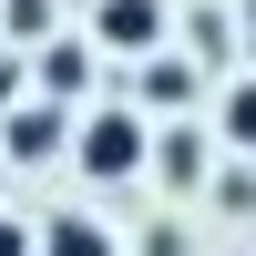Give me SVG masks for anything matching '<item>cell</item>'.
Instances as JSON below:
<instances>
[{"label": "cell", "instance_id": "cell-1", "mask_svg": "<svg viewBox=\"0 0 256 256\" xmlns=\"http://www.w3.org/2000/svg\"><path fill=\"white\" fill-rule=\"evenodd\" d=\"M144 154H154L144 113H82V123H72V164H82V174H102V184H123Z\"/></svg>", "mask_w": 256, "mask_h": 256}, {"label": "cell", "instance_id": "cell-3", "mask_svg": "<svg viewBox=\"0 0 256 256\" xmlns=\"http://www.w3.org/2000/svg\"><path fill=\"white\" fill-rule=\"evenodd\" d=\"M82 92H92V41H41V102L72 113Z\"/></svg>", "mask_w": 256, "mask_h": 256}, {"label": "cell", "instance_id": "cell-4", "mask_svg": "<svg viewBox=\"0 0 256 256\" xmlns=\"http://www.w3.org/2000/svg\"><path fill=\"white\" fill-rule=\"evenodd\" d=\"M62 144H72V113H62V102H20V113H10V154L20 164L62 154Z\"/></svg>", "mask_w": 256, "mask_h": 256}, {"label": "cell", "instance_id": "cell-8", "mask_svg": "<svg viewBox=\"0 0 256 256\" xmlns=\"http://www.w3.org/2000/svg\"><path fill=\"white\" fill-rule=\"evenodd\" d=\"M216 205H226V216H256V174H246V164H226V174H216Z\"/></svg>", "mask_w": 256, "mask_h": 256}, {"label": "cell", "instance_id": "cell-5", "mask_svg": "<svg viewBox=\"0 0 256 256\" xmlns=\"http://www.w3.org/2000/svg\"><path fill=\"white\" fill-rule=\"evenodd\" d=\"M154 102H164V113H174V102H195V62H174V52L144 62V113H154Z\"/></svg>", "mask_w": 256, "mask_h": 256}, {"label": "cell", "instance_id": "cell-10", "mask_svg": "<svg viewBox=\"0 0 256 256\" xmlns=\"http://www.w3.org/2000/svg\"><path fill=\"white\" fill-rule=\"evenodd\" d=\"M0 256H41V246H31V226H10V216H0Z\"/></svg>", "mask_w": 256, "mask_h": 256}, {"label": "cell", "instance_id": "cell-7", "mask_svg": "<svg viewBox=\"0 0 256 256\" xmlns=\"http://www.w3.org/2000/svg\"><path fill=\"white\" fill-rule=\"evenodd\" d=\"M216 134L236 144V154H256V72H246V82H226V102H216Z\"/></svg>", "mask_w": 256, "mask_h": 256}, {"label": "cell", "instance_id": "cell-11", "mask_svg": "<svg viewBox=\"0 0 256 256\" xmlns=\"http://www.w3.org/2000/svg\"><path fill=\"white\" fill-rule=\"evenodd\" d=\"M144 256H184V236H174V226H154V236H144Z\"/></svg>", "mask_w": 256, "mask_h": 256}, {"label": "cell", "instance_id": "cell-6", "mask_svg": "<svg viewBox=\"0 0 256 256\" xmlns=\"http://www.w3.org/2000/svg\"><path fill=\"white\" fill-rule=\"evenodd\" d=\"M41 256H113V236H102L92 216H52L41 226Z\"/></svg>", "mask_w": 256, "mask_h": 256}, {"label": "cell", "instance_id": "cell-2", "mask_svg": "<svg viewBox=\"0 0 256 256\" xmlns=\"http://www.w3.org/2000/svg\"><path fill=\"white\" fill-rule=\"evenodd\" d=\"M92 31H102V52L154 62V52H164V31H174V10H164V0H102V10H92Z\"/></svg>", "mask_w": 256, "mask_h": 256}, {"label": "cell", "instance_id": "cell-9", "mask_svg": "<svg viewBox=\"0 0 256 256\" xmlns=\"http://www.w3.org/2000/svg\"><path fill=\"white\" fill-rule=\"evenodd\" d=\"M0 20H10V41H41V31H52V0H10Z\"/></svg>", "mask_w": 256, "mask_h": 256}]
</instances>
